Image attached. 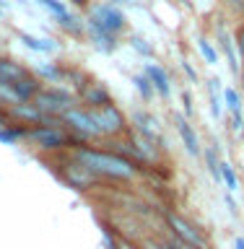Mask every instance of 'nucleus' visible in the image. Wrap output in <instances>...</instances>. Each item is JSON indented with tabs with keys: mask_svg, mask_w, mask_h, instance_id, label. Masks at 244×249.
<instances>
[{
	"mask_svg": "<svg viewBox=\"0 0 244 249\" xmlns=\"http://www.w3.org/2000/svg\"><path fill=\"white\" fill-rule=\"evenodd\" d=\"M23 75H29L19 62H11V60H0V86H11L16 81H21Z\"/></svg>",
	"mask_w": 244,
	"mask_h": 249,
	"instance_id": "obj_13",
	"label": "nucleus"
},
{
	"mask_svg": "<svg viewBox=\"0 0 244 249\" xmlns=\"http://www.w3.org/2000/svg\"><path fill=\"white\" fill-rule=\"evenodd\" d=\"M224 200H226V205H229V210H231V213L237 215V202H234V200L229 197V195H224Z\"/></svg>",
	"mask_w": 244,
	"mask_h": 249,
	"instance_id": "obj_28",
	"label": "nucleus"
},
{
	"mask_svg": "<svg viewBox=\"0 0 244 249\" xmlns=\"http://www.w3.org/2000/svg\"><path fill=\"white\" fill-rule=\"evenodd\" d=\"M146 78L151 81V86L159 93H164V96H169V78H167V73H164V68H159V65H153V62H148L146 65Z\"/></svg>",
	"mask_w": 244,
	"mask_h": 249,
	"instance_id": "obj_12",
	"label": "nucleus"
},
{
	"mask_svg": "<svg viewBox=\"0 0 244 249\" xmlns=\"http://www.w3.org/2000/svg\"><path fill=\"white\" fill-rule=\"evenodd\" d=\"M206 161H208V169H210V174L218 177V163L221 161H216V153H213V148H206Z\"/></svg>",
	"mask_w": 244,
	"mask_h": 249,
	"instance_id": "obj_25",
	"label": "nucleus"
},
{
	"mask_svg": "<svg viewBox=\"0 0 244 249\" xmlns=\"http://www.w3.org/2000/svg\"><path fill=\"white\" fill-rule=\"evenodd\" d=\"M91 117L96 122V127L101 130V135H117V132L125 130V120L114 109V104H107L101 109H91Z\"/></svg>",
	"mask_w": 244,
	"mask_h": 249,
	"instance_id": "obj_5",
	"label": "nucleus"
},
{
	"mask_svg": "<svg viewBox=\"0 0 244 249\" xmlns=\"http://www.w3.org/2000/svg\"><path fill=\"white\" fill-rule=\"evenodd\" d=\"M206 89H208V93H210V112H213L216 120H221V117H224V91L218 89V81H216V78L206 81Z\"/></svg>",
	"mask_w": 244,
	"mask_h": 249,
	"instance_id": "obj_15",
	"label": "nucleus"
},
{
	"mask_svg": "<svg viewBox=\"0 0 244 249\" xmlns=\"http://www.w3.org/2000/svg\"><path fill=\"white\" fill-rule=\"evenodd\" d=\"M81 99H83L89 107H94V109H101V107L112 104V99H109L107 89H101V83H89V86L83 89Z\"/></svg>",
	"mask_w": 244,
	"mask_h": 249,
	"instance_id": "obj_11",
	"label": "nucleus"
},
{
	"mask_svg": "<svg viewBox=\"0 0 244 249\" xmlns=\"http://www.w3.org/2000/svg\"><path fill=\"white\" fill-rule=\"evenodd\" d=\"M221 50H224V54L229 57V65H231V70L234 73H239V60H237V52H234V47H231V39L221 31Z\"/></svg>",
	"mask_w": 244,
	"mask_h": 249,
	"instance_id": "obj_20",
	"label": "nucleus"
},
{
	"mask_svg": "<svg viewBox=\"0 0 244 249\" xmlns=\"http://www.w3.org/2000/svg\"><path fill=\"white\" fill-rule=\"evenodd\" d=\"M132 83H135V89L143 93V99H151V93H153V86L151 81L146 78V73H138V75H132Z\"/></svg>",
	"mask_w": 244,
	"mask_h": 249,
	"instance_id": "obj_23",
	"label": "nucleus"
},
{
	"mask_svg": "<svg viewBox=\"0 0 244 249\" xmlns=\"http://www.w3.org/2000/svg\"><path fill=\"white\" fill-rule=\"evenodd\" d=\"M70 104H73V99H70L65 91H60V89H47V91H39L34 96V107L42 114H47V117L65 114L70 109Z\"/></svg>",
	"mask_w": 244,
	"mask_h": 249,
	"instance_id": "obj_2",
	"label": "nucleus"
},
{
	"mask_svg": "<svg viewBox=\"0 0 244 249\" xmlns=\"http://www.w3.org/2000/svg\"><path fill=\"white\" fill-rule=\"evenodd\" d=\"M62 120H65L75 132H81V138H99V135H101V130L96 127V122H94L91 112H86V109L70 107L68 112L62 114Z\"/></svg>",
	"mask_w": 244,
	"mask_h": 249,
	"instance_id": "obj_6",
	"label": "nucleus"
},
{
	"mask_svg": "<svg viewBox=\"0 0 244 249\" xmlns=\"http://www.w3.org/2000/svg\"><path fill=\"white\" fill-rule=\"evenodd\" d=\"M218 177L224 179L226 192H229V195H237V192H239V179H237V171H234V166H231L229 161H221V163H218Z\"/></svg>",
	"mask_w": 244,
	"mask_h": 249,
	"instance_id": "obj_16",
	"label": "nucleus"
},
{
	"mask_svg": "<svg viewBox=\"0 0 244 249\" xmlns=\"http://www.w3.org/2000/svg\"><path fill=\"white\" fill-rule=\"evenodd\" d=\"M29 135L34 138L39 143V148H44V151H57V148H65L70 143L57 127H37V130H31Z\"/></svg>",
	"mask_w": 244,
	"mask_h": 249,
	"instance_id": "obj_7",
	"label": "nucleus"
},
{
	"mask_svg": "<svg viewBox=\"0 0 244 249\" xmlns=\"http://www.w3.org/2000/svg\"><path fill=\"white\" fill-rule=\"evenodd\" d=\"M89 21L96 23L99 29L109 31V34H117V31L125 29V16H122V11H117V8L109 5V3H104V5H94Z\"/></svg>",
	"mask_w": 244,
	"mask_h": 249,
	"instance_id": "obj_3",
	"label": "nucleus"
},
{
	"mask_svg": "<svg viewBox=\"0 0 244 249\" xmlns=\"http://www.w3.org/2000/svg\"><path fill=\"white\" fill-rule=\"evenodd\" d=\"M182 101H185V112L192 114V96H190V91H182Z\"/></svg>",
	"mask_w": 244,
	"mask_h": 249,
	"instance_id": "obj_26",
	"label": "nucleus"
},
{
	"mask_svg": "<svg viewBox=\"0 0 244 249\" xmlns=\"http://www.w3.org/2000/svg\"><path fill=\"white\" fill-rule=\"evenodd\" d=\"M78 161L86 171H94V174L101 177H117V179H128L132 177V163L128 159H120V156L109 153V151H94V148H81L75 151Z\"/></svg>",
	"mask_w": 244,
	"mask_h": 249,
	"instance_id": "obj_1",
	"label": "nucleus"
},
{
	"mask_svg": "<svg viewBox=\"0 0 244 249\" xmlns=\"http://www.w3.org/2000/svg\"><path fill=\"white\" fill-rule=\"evenodd\" d=\"M120 249H135V247H132L130 241H120Z\"/></svg>",
	"mask_w": 244,
	"mask_h": 249,
	"instance_id": "obj_30",
	"label": "nucleus"
},
{
	"mask_svg": "<svg viewBox=\"0 0 244 249\" xmlns=\"http://www.w3.org/2000/svg\"><path fill=\"white\" fill-rule=\"evenodd\" d=\"M19 39L29 47V50H34V52H42V54H52V52H57V44H55L52 39H39V36L26 34V31H19Z\"/></svg>",
	"mask_w": 244,
	"mask_h": 249,
	"instance_id": "obj_14",
	"label": "nucleus"
},
{
	"mask_svg": "<svg viewBox=\"0 0 244 249\" xmlns=\"http://www.w3.org/2000/svg\"><path fill=\"white\" fill-rule=\"evenodd\" d=\"M8 89L13 91V96H16V104H21V101H29V99H34L37 93L42 91V86H39V81H34L31 75H23L21 81L11 83Z\"/></svg>",
	"mask_w": 244,
	"mask_h": 249,
	"instance_id": "obj_8",
	"label": "nucleus"
},
{
	"mask_svg": "<svg viewBox=\"0 0 244 249\" xmlns=\"http://www.w3.org/2000/svg\"><path fill=\"white\" fill-rule=\"evenodd\" d=\"M37 73L42 75V78H47V81H60L62 75V70H60V65H50V62H42V65L37 68Z\"/></svg>",
	"mask_w": 244,
	"mask_h": 249,
	"instance_id": "obj_22",
	"label": "nucleus"
},
{
	"mask_svg": "<svg viewBox=\"0 0 244 249\" xmlns=\"http://www.w3.org/2000/svg\"><path fill=\"white\" fill-rule=\"evenodd\" d=\"M174 122H177V132H179V138H182V143H185V148H187V153H190V156H200V143H198V135H195L192 124L187 122L182 114H177V117H174Z\"/></svg>",
	"mask_w": 244,
	"mask_h": 249,
	"instance_id": "obj_9",
	"label": "nucleus"
},
{
	"mask_svg": "<svg viewBox=\"0 0 244 249\" xmlns=\"http://www.w3.org/2000/svg\"><path fill=\"white\" fill-rule=\"evenodd\" d=\"M0 8H5V0H0Z\"/></svg>",
	"mask_w": 244,
	"mask_h": 249,
	"instance_id": "obj_32",
	"label": "nucleus"
},
{
	"mask_svg": "<svg viewBox=\"0 0 244 249\" xmlns=\"http://www.w3.org/2000/svg\"><path fill=\"white\" fill-rule=\"evenodd\" d=\"M73 3H78V5H83V3H86V0H73Z\"/></svg>",
	"mask_w": 244,
	"mask_h": 249,
	"instance_id": "obj_31",
	"label": "nucleus"
},
{
	"mask_svg": "<svg viewBox=\"0 0 244 249\" xmlns=\"http://www.w3.org/2000/svg\"><path fill=\"white\" fill-rule=\"evenodd\" d=\"M130 44L135 47V50H138L140 54H146V57H151V54H153V50H151V44H148L146 39H140V36H130Z\"/></svg>",
	"mask_w": 244,
	"mask_h": 249,
	"instance_id": "obj_24",
	"label": "nucleus"
},
{
	"mask_svg": "<svg viewBox=\"0 0 244 249\" xmlns=\"http://www.w3.org/2000/svg\"><path fill=\"white\" fill-rule=\"evenodd\" d=\"M135 122H138L140 132H146L151 140H159V138H161V135H159V127H156V122H153L148 114H140V112H138V114H135Z\"/></svg>",
	"mask_w": 244,
	"mask_h": 249,
	"instance_id": "obj_17",
	"label": "nucleus"
},
{
	"mask_svg": "<svg viewBox=\"0 0 244 249\" xmlns=\"http://www.w3.org/2000/svg\"><path fill=\"white\" fill-rule=\"evenodd\" d=\"M167 218H169V226H171V231H174L177 241H182V244H190V247H195V249H208L206 239H203V233L195 229L190 221H185V218L177 215V213H169Z\"/></svg>",
	"mask_w": 244,
	"mask_h": 249,
	"instance_id": "obj_4",
	"label": "nucleus"
},
{
	"mask_svg": "<svg viewBox=\"0 0 244 249\" xmlns=\"http://www.w3.org/2000/svg\"><path fill=\"white\" fill-rule=\"evenodd\" d=\"M182 65H185V70H187V75H190V81H198V73H195V68L190 65V62H187V60H185V62H182Z\"/></svg>",
	"mask_w": 244,
	"mask_h": 249,
	"instance_id": "obj_27",
	"label": "nucleus"
},
{
	"mask_svg": "<svg viewBox=\"0 0 244 249\" xmlns=\"http://www.w3.org/2000/svg\"><path fill=\"white\" fill-rule=\"evenodd\" d=\"M26 135V127H21V124H5V127H0V140L3 143H13V140H19Z\"/></svg>",
	"mask_w": 244,
	"mask_h": 249,
	"instance_id": "obj_19",
	"label": "nucleus"
},
{
	"mask_svg": "<svg viewBox=\"0 0 244 249\" xmlns=\"http://www.w3.org/2000/svg\"><path fill=\"white\" fill-rule=\"evenodd\" d=\"M198 50H200L203 57H206L208 65H216V62H218V54H216V50H213V44H210L206 36H200V39H198Z\"/></svg>",
	"mask_w": 244,
	"mask_h": 249,
	"instance_id": "obj_21",
	"label": "nucleus"
},
{
	"mask_svg": "<svg viewBox=\"0 0 244 249\" xmlns=\"http://www.w3.org/2000/svg\"><path fill=\"white\" fill-rule=\"evenodd\" d=\"M13 112L19 117H23V120H29V122H42V112H39L34 104H16Z\"/></svg>",
	"mask_w": 244,
	"mask_h": 249,
	"instance_id": "obj_18",
	"label": "nucleus"
},
{
	"mask_svg": "<svg viewBox=\"0 0 244 249\" xmlns=\"http://www.w3.org/2000/svg\"><path fill=\"white\" fill-rule=\"evenodd\" d=\"M234 249H244V236H237V239H234Z\"/></svg>",
	"mask_w": 244,
	"mask_h": 249,
	"instance_id": "obj_29",
	"label": "nucleus"
},
{
	"mask_svg": "<svg viewBox=\"0 0 244 249\" xmlns=\"http://www.w3.org/2000/svg\"><path fill=\"white\" fill-rule=\"evenodd\" d=\"M86 29H89V36H91V42H94V47L96 50H101V52H114L117 50V39H114V34H109V31H104V29H99L96 23H86Z\"/></svg>",
	"mask_w": 244,
	"mask_h": 249,
	"instance_id": "obj_10",
	"label": "nucleus"
}]
</instances>
